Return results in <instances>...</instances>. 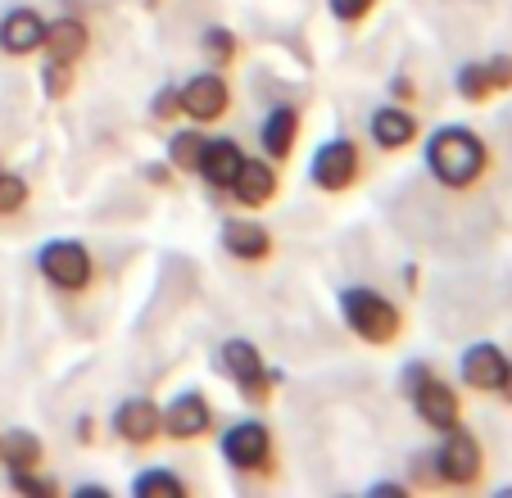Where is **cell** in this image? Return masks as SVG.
<instances>
[{
    "instance_id": "cell-1",
    "label": "cell",
    "mask_w": 512,
    "mask_h": 498,
    "mask_svg": "<svg viewBox=\"0 0 512 498\" xmlns=\"http://www.w3.org/2000/svg\"><path fill=\"white\" fill-rule=\"evenodd\" d=\"M422 159H426V173L445 186V191H472V186H481L494 168L490 145L463 123L435 127V132L426 136Z\"/></svg>"
},
{
    "instance_id": "cell-2",
    "label": "cell",
    "mask_w": 512,
    "mask_h": 498,
    "mask_svg": "<svg viewBox=\"0 0 512 498\" xmlns=\"http://www.w3.org/2000/svg\"><path fill=\"white\" fill-rule=\"evenodd\" d=\"M340 317H345L349 331L372 349H390L399 336H404V313H399V304L372 286L340 290Z\"/></svg>"
},
{
    "instance_id": "cell-3",
    "label": "cell",
    "mask_w": 512,
    "mask_h": 498,
    "mask_svg": "<svg viewBox=\"0 0 512 498\" xmlns=\"http://www.w3.org/2000/svg\"><path fill=\"white\" fill-rule=\"evenodd\" d=\"M37 272H41V281H46L50 290H59V295H87V290L96 286V277H100L91 249L82 245V240H73V236L46 240V245L37 249Z\"/></svg>"
},
{
    "instance_id": "cell-4",
    "label": "cell",
    "mask_w": 512,
    "mask_h": 498,
    "mask_svg": "<svg viewBox=\"0 0 512 498\" xmlns=\"http://www.w3.org/2000/svg\"><path fill=\"white\" fill-rule=\"evenodd\" d=\"M426 458H431L435 485H445V489H476L485 480V449L472 431H463V426L440 435L435 453H426Z\"/></svg>"
},
{
    "instance_id": "cell-5",
    "label": "cell",
    "mask_w": 512,
    "mask_h": 498,
    "mask_svg": "<svg viewBox=\"0 0 512 498\" xmlns=\"http://www.w3.org/2000/svg\"><path fill=\"white\" fill-rule=\"evenodd\" d=\"M218 449H223L227 467L241 471V476H254V480L277 476V440H272V431L259 417H245V422L227 426Z\"/></svg>"
},
{
    "instance_id": "cell-6",
    "label": "cell",
    "mask_w": 512,
    "mask_h": 498,
    "mask_svg": "<svg viewBox=\"0 0 512 498\" xmlns=\"http://www.w3.org/2000/svg\"><path fill=\"white\" fill-rule=\"evenodd\" d=\"M309 177L318 191L327 195H345L363 182V150H358L349 136H331L313 150V163H309Z\"/></svg>"
},
{
    "instance_id": "cell-7",
    "label": "cell",
    "mask_w": 512,
    "mask_h": 498,
    "mask_svg": "<svg viewBox=\"0 0 512 498\" xmlns=\"http://www.w3.org/2000/svg\"><path fill=\"white\" fill-rule=\"evenodd\" d=\"M218 358H223V372L236 381L241 399H250V403H272V394H277L281 376L272 372L268 363H263V354H259V345H254V340H227Z\"/></svg>"
},
{
    "instance_id": "cell-8",
    "label": "cell",
    "mask_w": 512,
    "mask_h": 498,
    "mask_svg": "<svg viewBox=\"0 0 512 498\" xmlns=\"http://www.w3.org/2000/svg\"><path fill=\"white\" fill-rule=\"evenodd\" d=\"M109 426H114L118 444L145 453V449H155V444L164 440V408H159L155 399H145V394H132V399H123L114 408Z\"/></svg>"
},
{
    "instance_id": "cell-9",
    "label": "cell",
    "mask_w": 512,
    "mask_h": 498,
    "mask_svg": "<svg viewBox=\"0 0 512 498\" xmlns=\"http://www.w3.org/2000/svg\"><path fill=\"white\" fill-rule=\"evenodd\" d=\"M177 100H182V114L191 118V123L209 127V123H218V118H227V109H232V87H227V77L218 73V68H209V73H195L191 82H182Z\"/></svg>"
},
{
    "instance_id": "cell-10",
    "label": "cell",
    "mask_w": 512,
    "mask_h": 498,
    "mask_svg": "<svg viewBox=\"0 0 512 498\" xmlns=\"http://www.w3.org/2000/svg\"><path fill=\"white\" fill-rule=\"evenodd\" d=\"M408 403H413V412L422 417L426 431H435V435H445V431H454V426H463V394H458L449 381H440L435 372L426 376L413 394H408Z\"/></svg>"
},
{
    "instance_id": "cell-11",
    "label": "cell",
    "mask_w": 512,
    "mask_h": 498,
    "mask_svg": "<svg viewBox=\"0 0 512 498\" xmlns=\"http://www.w3.org/2000/svg\"><path fill=\"white\" fill-rule=\"evenodd\" d=\"M213 426H218V412H213V403L200 390H182L164 408V440H173V444L209 440Z\"/></svg>"
},
{
    "instance_id": "cell-12",
    "label": "cell",
    "mask_w": 512,
    "mask_h": 498,
    "mask_svg": "<svg viewBox=\"0 0 512 498\" xmlns=\"http://www.w3.org/2000/svg\"><path fill=\"white\" fill-rule=\"evenodd\" d=\"M508 363L512 358L503 354L499 345H490V340L467 345L463 358H458V381H463L467 390H476V394H499L503 376H508Z\"/></svg>"
},
{
    "instance_id": "cell-13",
    "label": "cell",
    "mask_w": 512,
    "mask_h": 498,
    "mask_svg": "<svg viewBox=\"0 0 512 498\" xmlns=\"http://www.w3.org/2000/svg\"><path fill=\"white\" fill-rule=\"evenodd\" d=\"M232 200L236 204H245V209H263V204H272L281 195V173H277V163L263 154V159H250L245 154V163H241V173L232 177Z\"/></svg>"
},
{
    "instance_id": "cell-14",
    "label": "cell",
    "mask_w": 512,
    "mask_h": 498,
    "mask_svg": "<svg viewBox=\"0 0 512 498\" xmlns=\"http://www.w3.org/2000/svg\"><path fill=\"white\" fill-rule=\"evenodd\" d=\"M41 41H46V19L32 5H14L0 14V55L28 59L41 50Z\"/></svg>"
},
{
    "instance_id": "cell-15",
    "label": "cell",
    "mask_w": 512,
    "mask_h": 498,
    "mask_svg": "<svg viewBox=\"0 0 512 498\" xmlns=\"http://www.w3.org/2000/svg\"><path fill=\"white\" fill-rule=\"evenodd\" d=\"M241 163H245V150L236 141H227V136H204V150H200V159H195V177H200L209 191H227L232 177L241 173Z\"/></svg>"
},
{
    "instance_id": "cell-16",
    "label": "cell",
    "mask_w": 512,
    "mask_h": 498,
    "mask_svg": "<svg viewBox=\"0 0 512 498\" xmlns=\"http://www.w3.org/2000/svg\"><path fill=\"white\" fill-rule=\"evenodd\" d=\"M46 59L55 64H82L91 55V28L78 19V14H59V19H46V41H41Z\"/></svg>"
},
{
    "instance_id": "cell-17",
    "label": "cell",
    "mask_w": 512,
    "mask_h": 498,
    "mask_svg": "<svg viewBox=\"0 0 512 498\" xmlns=\"http://www.w3.org/2000/svg\"><path fill=\"white\" fill-rule=\"evenodd\" d=\"M223 249L236 263H268L277 254V240L254 218H227L223 222Z\"/></svg>"
},
{
    "instance_id": "cell-18",
    "label": "cell",
    "mask_w": 512,
    "mask_h": 498,
    "mask_svg": "<svg viewBox=\"0 0 512 498\" xmlns=\"http://www.w3.org/2000/svg\"><path fill=\"white\" fill-rule=\"evenodd\" d=\"M300 127H304L300 109H295V105H277L268 118H263V127H259L263 154H268L272 163H286L290 154H295V145H300Z\"/></svg>"
},
{
    "instance_id": "cell-19",
    "label": "cell",
    "mask_w": 512,
    "mask_h": 498,
    "mask_svg": "<svg viewBox=\"0 0 512 498\" xmlns=\"http://www.w3.org/2000/svg\"><path fill=\"white\" fill-rule=\"evenodd\" d=\"M368 132L372 141H377V150H408V145H417V136H422V127H417V118L408 114L404 105H381L377 114L368 118Z\"/></svg>"
},
{
    "instance_id": "cell-20",
    "label": "cell",
    "mask_w": 512,
    "mask_h": 498,
    "mask_svg": "<svg viewBox=\"0 0 512 498\" xmlns=\"http://www.w3.org/2000/svg\"><path fill=\"white\" fill-rule=\"evenodd\" d=\"M0 467L5 471H41L46 467V444H41V435L23 431V426L5 431L0 435Z\"/></svg>"
},
{
    "instance_id": "cell-21",
    "label": "cell",
    "mask_w": 512,
    "mask_h": 498,
    "mask_svg": "<svg viewBox=\"0 0 512 498\" xmlns=\"http://www.w3.org/2000/svg\"><path fill=\"white\" fill-rule=\"evenodd\" d=\"M132 494L136 498H186L191 489H186V480L177 476V471L150 467V471H141V476L132 480Z\"/></svg>"
},
{
    "instance_id": "cell-22",
    "label": "cell",
    "mask_w": 512,
    "mask_h": 498,
    "mask_svg": "<svg viewBox=\"0 0 512 498\" xmlns=\"http://www.w3.org/2000/svg\"><path fill=\"white\" fill-rule=\"evenodd\" d=\"M200 50H204V59H209L218 73H223V68H232L236 59H241V41H236L232 28H209L200 37Z\"/></svg>"
},
{
    "instance_id": "cell-23",
    "label": "cell",
    "mask_w": 512,
    "mask_h": 498,
    "mask_svg": "<svg viewBox=\"0 0 512 498\" xmlns=\"http://www.w3.org/2000/svg\"><path fill=\"white\" fill-rule=\"evenodd\" d=\"M200 150H204L200 127H186V132L168 136V163H173L177 173H195V159H200Z\"/></svg>"
},
{
    "instance_id": "cell-24",
    "label": "cell",
    "mask_w": 512,
    "mask_h": 498,
    "mask_svg": "<svg viewBox=\"0 0 512 498\" xmlns=\"http://www.w3.org/2000/svg\"><path fill=\"white\" fill-rule=\"evenodd\" d=\"M73 87H78V64H55V59H46L41 64V91H46V100H68L73 96Z\"/></svg>"
},
{
    "instance_id": "cell-25",
    "label": "cell",
    "mask_w": 512,
    "mask_h": 498,
    "mask_svg": "<svg viewBox=\"0 0 512 498\" xmlns=\"http://www.w3.org/2000/svg\"><path fill=\"white\" fill-rule=\"evenodd\" d=\"M454 87H458V96H463L467 105H485V100L494 96L485 64H463V68H458V77H454Z\"/></svg>"
},
{
    "instance_id": "cell-26",
    "label": "cell",
    "mask_w": 512,
    "mask_h": 498,
    "mask_svg": "<svg viewBox=\"0 0 512 498\" xmlns=\"http://www.w3.org/2000/svg\"><path fill=\"white\" fill-rule=\"evenodd\" d=\"M32 200V186L23 173H5L0 168V218H14V213H23Z\"/></svg>"
},
{
    "instance_id": "cell-27",
    "label": "cell",
    "mask_w": 512,
    "mask_h": 498,
    "mask_svg": "<svg viewBox=\"0 0 512 498\" xmlns=\"http://www.w3.org/2000/svg\"><path fill=\"white\" fill-rule=\"evenodd\" d=\"M5 485L14 494H28V498H59V485L46 480L41 471H5Z\"/></svg>"
},
{
    "instance_id": "cell-28",
    "label": "cell",
    "mask_w": 512,
    "mask_h": 498,
    "mask_svg": "<svg viewBox=\"0 0 512 498\" xmlns=\"http://www.w3.org/2000/svg\"><path fill=\"white\" fill-rule=\"evenodd\" d=\"M381 0H327V10L336 23H345V28H358V23H368L372 14H377Z\"/></svg>"
},
{
    "instance_id": "cell-29",
    "label": "cell",
    "mask_w": 512,
    "mask_h": 498,
    "mask_svg": "<svg viewBox=\"0 0 512 498\" xmlns=\"http://www.w3.org/2000/svg\"><path fill=\"white\" fill-rule=\"evenodd\" d=\"M150 118H159V123H173V118H182V100H177V87H159L155 100H150Z\"/></svg>"
},
{
    "instance_id": "cell-30",
    "label": "cell",
    "mask_w": 512,
    "mask_h": 498,
    "mask_svg": "<svg viewBox=\"0 0 512 498\" xmlns=\"http://www.w3.org/2000/svg\"><path fill=\"white\" fill-rule=\"evenodd\" d=\"M485 73H490L494 96H499V91H512V55H494V59H485Z\"/></svg>"
},
{
    "instance_id": "cell-31",
    "label": "cell",
    "mask_w": 512,
    "mask_h": 498,
    "mask_svg": "<svg viewBox=\"0 0 512 498\" xmlns=\"http://www.w3.org/2000/svg\"><path fill=\"white\" fill-rule=\"evenodd\" d=\"M431 372H435L431 363H408V367H404V376H399V385H404V399H408V394H413Z\"/></svg>"
},
{
    "instance_id": "cell-32",
    "label": "cell",
    "mask_w": 512,
    "mask_h": 498,
    "mask_svg": "<svg viewBox=\"0 0 512 498\" xmlns=\"http://www.w3.org/2000/svg\"><path fill=\"white\" fill-rule=\"evenodd\" d=\"M145 182L150 186H173V163H145Z\"/></svg>"
},
{
    "instance_id": "cell-33",
    "label": "cell",
    "mask_w": 512,
    "mask_h": 498,
    "mask_svg": "<svg viewBox=\"0 0 512 498\" xmlns=\"http://www.w3.org/2000/svg\"><path fill=\"white\" fill-rule=\"evenodd\" d=\"M413 485H404V480H377L372 485V494H408Z\"/></svg>"
},
{
    "instance_id": "cell-34",
    "label": "cell",
    "mask_w": 512,
    "mask_h": 498,
    "mask_svg": "<svg viewBox=\"0 0 512 498\" xmlns=\"http://www.w3.org/2000/svg\"><path fill=\"white\" fill-rule=\"evenodd\" d=\"M78 444H96V417H82L78 422Z\"/></svg>"
},
{
    "instance_id": "cell-35",
    "label": "cell",
    "mask_w": 512,
    "mask_h": 498,
    "mask_svg": "<svg viewBox=\"0 0 512 498\" xmlns=\"http://www.w3.org/2000/svg\"><path fill=\"white\" fill-rule=\"evenodd\" d=\"M395 100H413V82H408V77H395Z\"/></svg>"
},
{
    "instance_id": "cell-36",
    "label": "cell",
    "mask_w": 512,
    "mask_h": 498,
    "mask_svg": "<svg viewBox=\"0 0 512 498\" xmlns=\"http://www.w3.org/2000/svg\"><path fill=\"white\" fill-rule=\"evenodd\" d=\"M78 494H82V498H105L109 489H105V485H78Z\"/></svg>"
},
{
    "instance_id": "cell-37",
    "label": "cell",
    "mask_w": 512,
    "mask_h": 498,
    "mask_svg": "<svg viewBox=\"0 0 512 498\" xmlns=\"http://www.w3.org/2000/svg\"><path fill=\"white\" fill-rule=\"evenodd\" d=\"M499 399L512 403V363H508V376H503V385H499Z\"/></svg>"
},
{
    "instance_id": "cell-38",
    "label": "cell",
    "mask_w": 512,
    "mask_h": 498,
    "mask_svg": "<svg viewBox=\"0 0 512 498\" xmlns=\"http://www.w3.org/2000/svg\"><path fill=\"white\" fill-rule=\"evenodd\" d=\"M150 5H155V0H150Z\"/></svg>"
}]
</instances>
